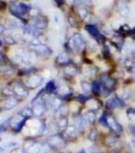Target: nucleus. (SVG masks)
Wrapping results in <instances>:
<instances>
[{"instance_id": "nucleus-6", "label": "nucleus", "mask_w": 135, "mask_h": 153, "mask_svg": "<svg viewBox=\"0 0 135 153\" xmlns=\"http://www.w3.org/2000/svg\"><path fill=\"white\" fill-rule=\"evenodd\" d=\"M30 50L37 55L40 57H49L53 54V50L45 44H36V45H29Z\"/></svg>"}, {"instance_id": "nucleus-17", "label": "nucleus", "mask_w": 135, "mask_h": 153, "mask_svg": "<svg viewBox=\"0 0 135 153\" xmlns=\"http://www.w3.org/2000/svg\"><path fill=\"white\" fill-rule=\"evenodd\" d=\"M123 52H124V56L127 58H135V42L134 40L126 41L125 45L123 48Z\"/></svg>"}, {"instance_id": "nucleus-14", "label": "nucleus", "mask_w": 135, "mask_h": 153, "mask_svg": "<svg viewBox=\"0 0 135 153\" xmlns=\"http://www.w3.org/2000/svg\"><path fill=\"white\" fill-rule=\"evenodd\" d=\"M10 88L15 93V95L21 97H26L29 94V89L20 82H14L11 84Z\"/></svg>"}, {"instance_id": "nucleus-42", "label": "nucleus", "mask_w": 135, "mask_h": 153, "mask_svg": "<svg viewBox=\"0 0 135 153\" xmlns=\"http://www.w3.org/2000/svg\"><path fill=\"white\" fill-rule=\"evenodd\" d=\"M2 44H3V42H2V41L0 40V46H1V45H2Z\"/></svg>"}, {"instance_id": "nucleus-38", "label": "nucleus", "mask_w": 135, "mask_h": 153, "mask_svg": "<svg viewBox=\"0 0 135 153\" xmlns=\"http://www.w3.org/2000/svg\"><path fill=\"white\" fill-rule=\"evenodd\" d=\"M131 144H132V147L135 150V136H131Z\"/></svg>"}, {"instance_id": "nucleus-27", "label": "nucleus", "mask_w": 135, "mask_h": 153, "mask_svg": "<svg viewBox=\"0 0 135 153\" xmlns=\"http://www.w3.org/2000/svg\"><path fill=\"white\" fill-rule=\"evenodd\" d=\"M101 55L103 60L108 61L110 60L112 55H111V51H110V45H107V43H104L102 45L101 47Z\"/></svg>"}, {"instance_id": "nucleus-5", "label": "nucleus", "mask_w": 135, "mask_h": 153, "mask_svg": "<svg viewBox=\"0 0 135 153\" xmlns=\"http://www.w3.org/2000/svg\"><path fill=\"white\" fill-rule=\"evenodd\" d=\"M72 121H73V124L75 128L79 135H82L85 133L88 124L86 122L84 117L83 116L82 113H76L72 115Z\"/></svg>"}, {"instance_id": "nucleus-25", "label": "nucleus", "mask_w": 135, "mask_h": 153, "mask_svg": "<svg viewBox=\"0 0 135 153\" xmlns=\"http://www.w3.org/2000/svg\"><path fill=\"white\" fill-rule=\"evenodd\" d=\"M80 86L83 93L87 95H92L91 94V81H89L87 79L81 80L80 82Z\"/></svg>"}, {"instance_id": "nucleus-40", "label": "nucleus", "mask_w": 135, "mask_h": 153, "mask_svg": "<svg viewBox=\"0 0 135 153\" xmlns=\"http://www.w3.org/2000/svg\"><path fill=\"white\" fill-rule=\"evenodd\" d=\"M3 53H2V51L0 50V62L3 61Z\"/></svg>"}, {"instance_id": "nucleus-12", "label": "nucleus", "mask_w": 135, "mask_h": 153, "mask_svg": "<svg viewBox=\"0 0 135 153\" xmlns=\"http://www.w3.org/2000/svg\"><path fill=\"white\" fill-rule=\"evenodd\" d=\"M27 120L28 118L24 116L22 114H19V115L15 116L13 120H10L11 122L10 123L12 125L13 131L15 133H19L25 126Z\"/></svg>"}, {"instance_id": "nucleus-29", "label": "nucleus", "mask_w": 135, "mask_h": 153, "mask_svg": "<svg viewBox=\"0 0 135 153\" xmlns=\"http://www.w3.org/2000/svg\"><path fill=\"white\" fill-rule=\"evenodd\" d=\"M100 50V47H99V43L97 42H95L94 41V42L93 43H88V52H90V53H97L98 51H99Z\"/></svg>"}, {"instance_id": "nucleus-8", "label": "nucleus", "mask_w": 135, "mask_h": 153, "mask_svg": "<svg viewBox=\"0 0 135 153\" xmlns=\"http://www.w3.org/2000/svg\"><path fill=\"white\" fill-rule=\"evenodd\" d=\"M80 72L86 78L87 80H90L91 81L95 80L97 76H99V69L96 65H85L83 64L82 67L80 69Z\"/></svg>"}, {"instance_id": "nucleus-1", "label": "nucleus", "mask_w": 135, "mask_h": 153, "mask_svg": "<svg viewBox=\"0 0 135 153\" xmlns=\"http://www.w3.org/2000/svg\"><path fill=\"white\" fill-rule=\"evenodd\" d=\"M46 143H47L48 145L49 146V148L51 149L60 152V151H62L63 149H65L66 148L68 142L64 138L62 133H56L51 134L48 137Z\"/></svg>"}, {"instance_id": "nucleus-4", "label": "nucleus", "mask_w": 135, "mask_h": 153, "mask_svg": "<svg viewBox=\"0 0 135 153\" xmlns=\"http://www.w3.org/2000/svg\"><path fill=\"white\" fill-rule=\"evenodd\" d=\"M108 130L115 134L118 137L123 135V133H124L123 126L121 124L116 116L111 113H110L109 117H108Z\"/></svg>"}, {"instance_id": "nucleus-44", "label": "nucleus", "mask_w": 135, "mask_h": 153, "mask_svg": "<svg viewBox=\"0 0 135 153\" xmlns=\"http://www.w3.org/2000/svg\"><path fill=\"white\" fill-rule=\"evenodd\" d=\"M1 141H2V139L0 138V142H1Z\"/></svg>"}, {"instance_id": "nucleus-10", "label": "nucleus", "mask_w": 135, "mask_h": 153, "mask_svg": "<svg viewBox=\"0 0 135 153\" xmlns=\"http://www.w3.org/2000/svg\"><path fill=\"white\" fill-rule=\"evenodd\" d=\"M83 116L85 119L88 125L91 127H95L96 123L98 122V112L91 109V108H84L83 112L82 113Z\"/></svg>"}, {"instance_id": "nucleus-22", "label": "nucleus", "mask_w": 135, "mask_h": 153, "mask_svg": "<svg viewBox=\"0 0 135 153\" xmlns=\"http://www.w3.org/2000/svg\"><path fill=\"white\" fill-rule=\"evenodd\" d=\"M46 94L57 96V83L54 80L49 81L44 87Z\"/></svg>"}, {"instance_id": "nucleus-39", "label": "nucleus", "mask_w": 135, "mask_h": 153, "mask_svg": "<svg viewBox=\"0 0 135 153\" xmlns=\"http://www.w3.org/2000/svg\"><path fill=\"white\" fill-rule=\"evenodd\" d=\"M130 100H131L132 102H134V103H135V93H134V92L132 93V96H131Z\"/></svg>"}, {"instance_id": "nucleus-16", "label": "nucleus", "mask_w": 135, "mask_h": 153, "mask_svg": "<svg viewBox=\"0 0 135 153\" xmlns=\"http://www.w3.org/2000/svg\"><path fill=\"white\" fill-rule=\"evenodd\" d=\"M103 142V145L105 146L106 148H115V146L117 145L118 142V136H117L115 134H114V133L109 131V133H107L104 135Z\"/></svg>"}, {"instance_id": "nucleus-15", "label": "nucleus", "mask_w": 135, "mask_h": 153, "mask_svg": "<svg viewBox=\"0 0 135 153\" xmlns=\"http://www.w3.org/2000/svg\"><path fill=\"white\" fill-rule=\"evenodd\" d=\"M33 113V116H36L38 118L42 117L45 115V113L48 111V108L41 100H37L36 102L33 103L32 107Z\"/></svg>"}, {"instance_id": "nucleus-35", "label": "nucleus", "mask_w": 135, "mask_h": 153, "mask_svg": "<svg viewBox=\"0 0 135 153\" xmlns=\"http://www.w3.org/2000/svg\"><path fill=\"white\" fill-rule=\"evenodd\" d=\"M10 122H9V121H4L1 125H0V132H3V131L6 130V128H7L8 124H10Z\"/></svg>"}, {"instance_id": "nucleus-30", "label": "nucleus", "mask_w": 135, "mask_h": 153, "mask_svg": "<svg viewBox=\"0 0 135 153\" xmlns=\"http://www.w3.org/2000/svg\"><path fill=\"white\" fill-rule=\"evenodd\" d=\"M114 97H115V99L117 100V102L118 104V106H119V108L120 109H123V108H126V106H127V104H126V101L123 100V98L121 97L118 94V93H115L114 94Z\"/></svg>"}, {"instance_id": "nucleus-23", "label": "nucleus", "mask_w": 135, "mask_h": 153, "mask_svg": "<svg viewBox=\"0 0 135 153\" xmlns=\"http://www.w3.org/2000/svg\"><path fill=\"white\" fill-rule=\"evenodd\" d=\"M92 95H87V94H84V93H78L76 95L74 96V97H73V100L75 102H77L79 103L80 105H81L82 106H85V105L88 103V101L93 98Z\"/></svg>"}, {"instance_id": "nucleus-43", "label": "nucleus", "mask_w": 135, "mask_h": 153, "mask_svg": "<svg viewBox=\"0 0 135 153\" xmlns=\"http://www.w3.org/2000/svg\"><path fill=\"white\" fill-rule=\"evenodd\" d=\"M57 153H65V152H57Z\"/></svg>"}, {"instance_id": "nucleus-34", "label": "nucleus", "mask_w": 135, "mask_h": 153, "mask_svg": "<svg viewBox=\"0 0 135 153\" xmlns=\"http://www.w3.org/2000/svg\"><path fill=\"white\" fill-rule=\"evenodd\" d=\"M128 131L131 136H135V124H129L127 126Z\"/></svg>"}, {"instance_id": "nucleus-9", "label": "nucleus", "mask_w": 135, "mask_h": 153, "mask_svg": "<svg viewBox=\"0 0 135 153\" xmlns=\"http://www.w3.org/2000/svg\"><path fill=\"white\" fill-rule=\"evenodd\" d=\"M44 82V78L38 74H31L27 76L25 79V85L29 89H35L40 87Z\"/></svg>"}, {"instance_id": "nucleus-28", "label": "nucleus", "mask_w": 135, "mask_h": 153, "mask_svg": "<svg viewBox=\"0 0 135 153\" xmlns=\"http://www.w3.org/2000/svg\"><path fill=\"white\" fill-rule=\"evenodd\" d=\"M132 89L129 86H126V88L122 89L120 93H118V94L121 97L123 98L125 101H127V100H130V98H131V96H132Z\"/></svg>"}, {"instance_id": "nucleus-21", "label": "nucleus", "mask_w": 135, "mask_h": 153, "mask_svg": "<svg viewBox=\"0 0 135 153\" xmlns=\"http://www.w3.org/2000/svg\"><path fill=\"white\" fill-rule=\"evenodd\" d=\"M18 102L17 98L15 97V96H11V97H7V98L5 100H3V102H2L1 107L3 109L9 110V109H11L14 107H15V106L18 105Z\"/></svg>"}, {"instance_id": "nucleus-18", "label": "nucleus", "mask_w": 135, "mask_h": 153, "mask_svg": "<svg viewBox=\"0 0 135 153\" xmlns=\"http://www.w3.org/2000/svg\"><path fill=\"white\" fill-rule=\"evenodd\" d=\"M56 127L59 133H61L69 125V116H60L56 118Z\"/></svg>"}, {"instance_id": "nucleus-36", "label": "nucleus", "mask_w": 135, "mask_h": 153, "mask_svg": "<svg viewBox=\"0 0 135 153\" xmlns=\"http://www.w3.org/2000/svg\"><path fill=\"white\" fill-rule=\"evenodd\" d=\"M6 42L7 43L8 45H15V41L13 39L12 37H10V36H7V38H6Z\"/></svg>"}, {"instance_id": "nucleus-3", "label": "nucleus", "mask_w": 135, "mask_h": 153, "mask_svg": "<svg viewBox=\"0 0 135 153\" xmlns=\"http://www.w3.org/2000/svg\"><path fill=\"white\" fill-rule=\"evenodd\" d=\"M54 62L58 67L63 68V69L67 67L68 65L75 64L74 60H73V54L66 50H63L56 56Z\"/></svg>"}, {"instance_id": "nucleus-11", "label": "nucleus", "mask_w": 135, "mask_h": 153, "mask_svg": "<svg viewBox=\"0 0 135 153\" xmlns=\"http://www.w3.org/2000/svg\"><path fill=\"white\" fill-rule=\"evenodd\" d=\"M80 72V69L78 67V65L76 64H73L63 69L62 78L67 81L72 80L73 78H75Z\"/></svg>"}, {"instance_id": "nucleus-26", "label": "nucleus", "mask_w": 135, "mask_h": 153, "mask_svg": "<svg viewBox=\"0 0 135 153\" xmlns=\"http://www.w3.org/2000/svg\"><path fill=\"white\" fill-rule=\"evenodd\" d=\"M99 137V133L97 128L95 127H91L87 133V139L90 142H96Z\"/></svg>"}, {"instance_id": "nucleus-2", "label": "nucleus", "mask_w": 135, "mask_h": 153, "mask_svg": "<svg viewBox=\"0 0 135 153\" xmlns=\"http://www.w3.org/2000/svg\"><path fill=\"white\" fill-rule=\"evenodd\" d=\"M99 81L103 85V87L110 89L111 90H116L118 86V80L113 78V76L110 74V71H101L99 73Z\"/></svg>"}, {"instance_id": "nucleus-24", "label": "nucleus", "mask_w": 135, "mask_h": 153, "mask_svg": "<svg viewBox=\"0 0 135 153\" xmlns=\"http://www.w3.org/2000/svg\"><path fill=\"white\" fill-rule=\"evenodd\" d=\"M110 112L106 109H103L102 111L101 115L99 116V117L98 118V123L102 128L108 129V117L110 115Z\"/></svg>"}, {"instance_id": "nucleus-13", "label": "nucleus", "mask_w": 135, "mask_h": 153, "mask_svg": "<svg viewBox=\"0 0 135 153\" xmlns=\"http://www.w3.org/2000/svg\"><path fill=\"white\" fill-rule=\"evenodd\" d=\"M61 133H62L64 138L65 139V141L67 142L77 141L78 135H79L77 131L73 124H69L65 130L61 132Z\"/></svg>"}, {"instance_id": "nucleus-41", "label": "nucleus", "mask_w": 135, "mask_h": 153, "mask_svg": "<svg viewBox=\"0 0 135 153\" xmlns=\"http://www.w3.org/2000/svg\"><path fill=\"white\" fill-rule=\"evenodd\" d=\"M75 153H85V150H84V149H81V150H80L79 152H77Z\"/></svg>"}, {"instance_id": "nucleus-19", "label": "nucleus", "mask_w": 135, "mask_h": 153, "mask_svg": "<svg viewBox=\"0 0 135 153\" xmlns=\"http://www.w3.org/2000/svg\"><path fill=\"white\" fill-rule=\"evenodd\" d=\"M102 92H103V85L101 84L99 79L91 81V94L94 97H102Z\"/></svg>"}, {"instance_id": "nucleus-37", "label": "nucleus", "mask_w": 135, "mask_h": 153, "mask_svg": "<svg viewBox=\"0 0 135 153\" xmlns=\"http://www.w3.org/2000/svg\"><path fill=\"white\" fill-rule=\"evenodd\" d=\"M109 153H120V150L118 148H113Z\"/></svg>"}, {"instance_id": "nucleus-33", "label": "nucleus", "mask_w": 135, "mask_h": 153, "mask_svg": "<svg viewBox=\"0 0 135 153\" xmlns=\"http://www.w3.org/2000/svg\"><path fill=\"white\" fill-rule=\"evenodd\" d=\"M88 153H101L102 152V149L100 148L99 146H91L87 149Z\"/></svg>"}, {"instance_id": "nucleus-7", "label": "nucleus", "mask_w": 135, "mask_h": 153, "mask_svg": "<svg viewBox=\"0 0 135 153\" xmlns=\"http://www.w3.org/2000/svg\"><path fill=\"white\" fill-rule=\"evenodd\" d=\"M86 31L89 34L91 37L94 39V41L97 42L99 44H101V45H103L104 43H107V38L106 36L100 33V31L98 30L96 26L94 25H87L85 26Z\"/></svg>"}, {"instance_id": "nucleus-32", "label": "nucleus", "mask_w": 135, "mask_h": 153, "mask_svg": "<svg viewBox=\"0 0 135 153\" xmlns=\"http://www.w3.org/2000/svg\"><path fill=\"white\" fill-rule=\"evenodd\" d=\"M35 72H36L35 69L32 67L24 68V69H22V70H20V73L22 74V75H27V76L33 74Z\"/></svg>"}, {"instance_id": "nucleus-31", "label": "nucleus", "mask_w": 135, "mask_h": 153, "mask_svg": "<svg viewBox=\"0 0 135 153\" xmlns=\"http://www.w3.org/2000/svg\"><path fill=\"white\" fill-rule=\"evenodd\" d=\"M126 114L131 121H133V119L135 120V106L134 107H127L126 109Z\"/></svg>"}, {"instance_id": "nucleus-20", "label": "nucleus", "mask_w": 135, "mask_h": 153, "mask_svg": "<svg viewBox=\"0 0 135 153\" xmlns=\"http://www.w3.org/2000/svg\"><path fill=\"white\" fill-rule=\"evenodd\" d=\"M118 108H119V106H118L117 100L115 99L114 95H112L110 97H108L107 99H106L105 103H104V108L103 109H106V110L110 112V111L116 110Z\"/></svg>"}]
</instances>
